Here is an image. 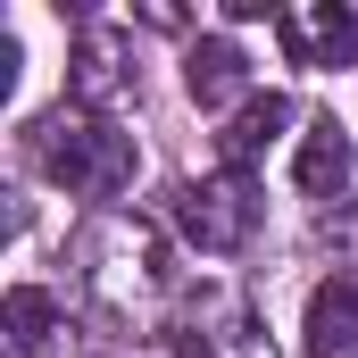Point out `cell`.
<instances>
[{
    "mask_svg": "<svg viewBox=\"0 0 358 358\" xmlns=\"http://www.w3.org/2000/svg\"><path fill=\"white\" fill-rule=\"evenodd\" d=\"M300 192H334V183H350V142H342V125L334 117H317L308 134H300Z\"/></svg>",
    "mask_w": 358,
    "mask_h": 358,
    "instance_id": "8",
    "label": "cell"
},
{
    "mask_svg": "<svg viewBox=\"0 0 358 358\" xmlns=\"http://www.w3.org/2000/svg\"><path fill=\"white\" fill-rule=\"evenodd\" d=\"M242 76H250V59H242L234 42H192V59H183V84H192L200 108H225V100L242 92Z\"/></svg>",
    "mask_w": 358,
    "mask_h": 358,
    "instance_id": "7",
    "label": "cell"
},
{
    "mask_svg": "<svg viewBox=\"0 0 358 358\" xmlns=\"http://www.w3.org/2000/svg\"><path fill=\"white\" fill-rule=\"evenodd\" d=\"M275 42H283V59L292 67H358V17L342 0H317L308 17H275Z\"/></svg>",
    "mask_w": 358,
    "mask_h": 358,
    "instance_id": "3",
    "label": "cell"
},
{
    "mask_svg": "<svg viewBox=\"0 0 358 358\" xmlns=\"http://www.w3.org/2000/svg\"><path fill=\"white\" fill-rule=\"evenodd\" d=\"M283 125H292V100H283V92H250V100L234 108V125L217 134V150H225V167L242 176L250 159H267V142H283Z\"/></svg>",
    "mask_w": 358,
    "mask_h": 358,
    "instance_id": "4",
    "label": "cell"
},
{
    "mask_svg": "<svg viewBox=\"0 0 358 358\" xmlns=\"http://www.w3.org/2000/svg\"><path fill=\"white\" fill-rule=\"evenodd\" d=\"M34 167L67 192H84V200H117L134 183V142L117 125L84 117V108H59V117L34 125Z\"/></svg>",
    "mask_w": 358,
    "mask_h": 358,
    "instance_id": "1",
    "label": "cell"
},
{
    "mask_svg": "<svg viewBox=\"0 0 358 358\" xmlns=\"http://www.w3.org/2000/svg\"><path fill=\"white\" fill-rule=\"evenodd\" d=\"M0 334H8V358H50L59 350V300L34 292V283H17L8 308H0Z\"/></svg>",
    "mask_w": 358,
    "mask_h": 358,
    "instance_id": "5",
    "label": "cell"
},
{
    "mask_svg": "<svg viewBox=\"0 0 358 358\" xmlns=\"http://www.w3.org/2000/svg\"><path fill=\"white\" fill-rule=\"evenodd\" d=\"M358 350V283H325L308 300V358H342Z\"/></svg>",
    "mask_w": 358,
    "mask_h": 358,
    "instance_id": "6",
    "label": "cell"
},
{
    "mask_svg": "<svg viewBox=\"0 0 358 358\" xmlns=\"http://www.w3.org/2000/svg\"><path fill=\"white\" fill-rule=\"evenodd\" d=\"M176 225L200 242V250H242L250 242V225H259V192H250V176H208V183H176Z\"/></svg>",
    "mask_w": 358,
    "mask_h": 358,
    "instance_id": "2",
    "label": "cell"
},
{
    "mask_svg": "<svg viewBox=\"0 0 358 358\" xmlns=\"http://www.w3.org/2000/svg\"><path fill=\"white\" fill-rule=\"evenodd\" d=\"M117 59H125V42H117L108 25H92L84 50H76V100H108V92H117Z\"/></svg>",
    "mask_w": 358,
    "mask_h": 358,
    "instance_id": "9",
    "label": "cell"
}]
</instances>
